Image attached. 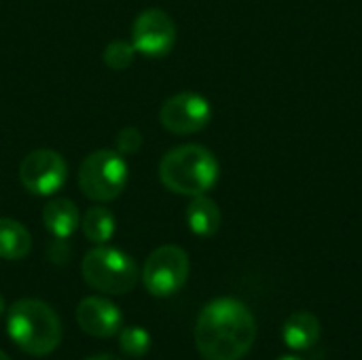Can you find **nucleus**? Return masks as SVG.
<instances>
[{
    "instance_id": "1",
    "label": "nucleus",
    "mask_w": 362,
    "mask_h": 360,
    "mask_svg": "<svg viewBox=\"0 0 362 360\" xmlns=\"http://www.w3.org/2000/svg\"><path fill=\"white\" fill-rule=\"evenodd\" d=\"M257 337L252 312L233 297L210 301L195 325V346L204 360H240Z\"/></svg>"
},
{
    "instance_id": "2",
    "label": "nucleus",
    "mask_w": 362,
    "mask_h": 360,
    "mask_svg": "<svg viewBox=\"0 0 362 360\" xmlns=\"http://www.w3.org/2000/svg\"><path fill=\"white\" fill-rule=\"evenodd\" d=\"M221 168L212 151L202 144H182L168 151L159 163L163 187L176 195H206L218 182Z\"/></svg>"
},
{
    "instance_id": "3",
    "label": "nucleus",
    "mask_w": 362,
    "mask_h": 360,
    "mask_svg": "<svg viewBox=\"0 0 362 360\" xmlns=\"http://www.w3.org/2000/svg\"><path fill=\"white\" fill-rule=\"evenodd\" d=\"M11 339L32 356L51 354L62 342V323L57 314L38 299H21L8 310Z\"/></svg>"
},
{
    "instance_id": "4",
    "label": "nucleus",
    "mask_w": 362,
    "mask_h": 360,
    "mask_svg": "<svg viewBox=\"0 0 362 360\" xmlns=\"http://www.w3.org/2000/svg\"><path fill=\"white\" fill-rule=\"evenodd\" d=\"M129 168L119 151H93L78 168V189L81 193L98 204L117 199L127 185Z\"/></svg>"
},
{
    "instance_id": "5",
    "label": "nucleus",
    "mask_w": 362,
    "mask_h": 360,
    "mask_svg": "<svg viewBox=\"0 0 362 360\" xmlns=\"http://www.w3.org/2000/svg\"><path fill=\"white\" fill-rule=\"evenodd\" d=\"M83 278L85 282L102 293L108 295H125L138 282V265L136 261L112 246L100 244L98 248L89 250L83 259Z\"/></svg>"
},
{
    "instance_id": "6",
    "label": "nucleus",
    "mask_w": 362,
    "mask_h": 360,
    "mask_svg": "<svg viewBox=\"0 0 362 360\" xmlns=\"http://www.w3.org/2000/svg\"><path fill=\"white\" fill-rule=\"evenodd\" d=\"M189 255L174 244L153 250L142 269V282L155 297H170L178 293L189 278Z\"/></svg>"
},
{
    "instance_id": "7",
    "label": "nucleus",
    "mask_w": 362,
    "mask_h": 360,
    "mask_svg": "<svg viewBox=\"0 0 362 360\" xmlns=\"http://www.w3.org/2000/svg\"><path fill=\"white\" fill-rule=\"evenodd\" d=\"M19 180L23 189L32 195H55L68 180V163L57 151H32L19 163Z\"/></svg>"
},
{
    "instance_id": "8",
    "label": "nucleus",
    "mask_w": 362,
    "mask_h": 360,
    "mask_svg": "<svg viewBox=\"0 0 362 360\" xmlns=\"http://www.w3.org/2000/svg\"><path fill=\"white\" fill-rule=\"evenodd\" d=\"M159 121L170 134H197L210 125L212 104L195 91H180L163 102L159 110Z\"/></svg>"
},
{
    "instance_id": "9",
    "label": "nucleus",
    "mask_w": 362,
    "mask_h": 360,
    "mask_svg": "<svg viewBox=\"0 0 362 360\" xmlns=\"http://www.w3.org/2000/svg\"><path fill=\"white\" fill-rule=\"evenodd\" d=\"M176 23L161 8L142 11L132 25V45L144 57H165L176 45Z\"/></svg>"
},
{
    "instance_id": "10",
    "label": "nucleus",
    "mask_w": 362,
    "mask_h": 360,
    "mask_svg": "<svg viewBox=\"0 0 362 360\" xmlns=\"http://www.w3.org/2000/svg\"><path fill=\"white\" fill-rule=\"evenodd\" d=\"M76 320L85 333L104 339L121 333V325H123L121 310L112 301L102 297H85L76 308Z\"/></svg>"
},
{
    "instance_id": "11",
    "label": "nucleus",
    "mask_w": 362,
    "mask_h": 360,
    "mask_svg": "<svg viewBox=\"0 0 362 360\" xmlns=\"http://www.w3.org/2000/svg\"><path fill=\"white\" fill-rule=\"evenodd\" d=\"M42 223L55 240H68L81 225V212L70 199H51L42 208Z\"/></svg>"
},
{
    "instance_id": "12",
    "label": "nucleus",
    "mask_w": 362,
    "mask_h": 360,
    "mask_svg": "<svg viewBox=\"0 0 362 360\" xmlns=\"http://www.w3.org/2000/svg\"><path fill=\"white\" fill-rule=\"evenodd\" d=\"M282 337L291 350H312L320 339V323L312 312H295L286 318L282 327Z\"/></svg>"
},
{
    "instance_id": "13",
    "label": "nucleus",
    "mask_w": 362,
    "mask_h": 360,
    "mask_svg": "<svg viewBox=\"0 0 362 360\" xmlns=\"http://www.w3.org/2000/svg\"><path fill=\"white\" fill-rule=\"evenodd\" d=\"M221 208L214 199L208 195L191 197V204L187 206V225L189 229L199 238H212L221 229Z\"/></svg>"
},
{
    "instance_id": "14",
    "label": "nucleus",
    "mask_w": 362,
    "mask_h": 360,
    "mask_svg": "<svg viewBox=\"0 0 362 360\" xmlns=\"http://www.w3.org/2000/svg\"><path fill=\"white\" fill-rule=\"evenodd\" d=\"M32 250L30 231L13 219H0V259L19 261Z\"/></svg>"
},
{
    "instance_id": "15",
    "label": "nucleus",
    "mask_w": 362,
    "mask_h": 360,
    "mask_svg": "<svg viewBox=\"0 0 362 360\" xmlns=\"http://www.w3.org/2000/svg\"><path fill=\"white\" fill-rule=\"evenodd\" d=\"M81 227H83L85 238L89 242H93V244L100 246V244H106L115 236L117 221H115V214L108 208H104V206H91L81 216Z\"/></svg>"
},
{
    "instance_id": "16",
    "label": "nucleus",
    "mask_w": 362,
    "mask_h": 360,
    "mask_svg": "<svg viewBox=\"0 0 362 360\" xmlns=\"http://www.w3.org/2000/svg\"><path fill=\"white\" fill-rule=\"evenodd\" d=\"M134 57H136V47L132 45V40H121V38L108 42L102 53V59L110 70L129 68L134 64Z\"/></svg>"
},
{
    "instance_id": "17",
    "label": "nucleus",
    "mask_w": 362,
    "mask_h": 360,
    "mask_svg": "<svg viewBox=\"0 0 362 360\" xmlns=\"http://www.w3.org/2000/svg\"><path fill=\"white\" fill-rule=\"evenodd\" d=\"M119 344H121V348H123L125 354H129V356H144L148 352L151 337H148V333L144 329L129 327V329H123L121 331Z\"/></svg>"
},
{
    "instance_id": "18",
    "label": "nucleus",
    "mask_w": 362,
    "mask_h": 360,
    "mask_svg": "<svg viewBox=\"0 0 362 360\" xmlns=\"http://www.w3.org/2000/svg\"><path fill=\"white\" fill-rule=\"evenodd\" d=\"M115 144H117V151H119L121 155H134V153H138L140 146H142V134H140V129H136V127H123V129L117 134Z\"/></svg>"
},
{
    "instance_id": "19",
    "label": "nucleus",
    "mask_w": 362,
    "mask_h": 360,
    "mask_svg": "<svg viewBox=\"0 0 362 360\" xmlns=\"http://www.w3.org/2000/svg\"><path fill=\"white\" fill-rule=\"evenodd\" d=\"M85 360H121V359L110 356V354H100V356H91V359H85Z\"/></svg>"
},
{
    "instance_id": "20",
    "label": "nucleus",
    "mask_w": 362,
    "mask_h": 360,
    "mask_svg": "<svg viewBox=\"0 0 362 360\" xmlns=\"http://www.w3.org/2000/svg\"><path fill=\"white\" fill-rule=\"evenodd\" d=\"M278 360H303V359H299V356H282V359H278Z\"/></svg>"
},
{
    "instance_id": "21",
    "label": "nucleus",
    "mask_w": 362,
    "mask_h": 360,
    "mask_svg": "<svg viewBox=\"0 0 362 360\" xmlns=\"http://www.w3.org/2000/svg\"><path fill=\"white\" fill-rule=\"evenodd\" d=\"M2 310H4V301H2V297H0V316H2Z\"/></svg>"
},
{
    "instance_id": "22",
    "label": "nucleus",
    "mask_w": 362,
    "mask_h": 360,
    "mask_svg": "<svg viewBox=\"0 0 362 360\" xmlns=\"http://www.w3.org/2000/svg\"><path fill=\"white\" fill-rule=\"evenodd\" d=\"M0 360H11V359H8V356H6L4 352H0Z\"/></svg>"
}]
</instances>
